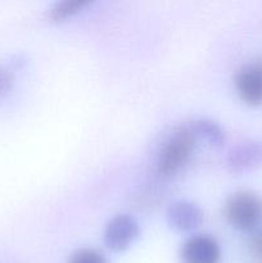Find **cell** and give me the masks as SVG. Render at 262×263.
<instances>
[{
    "label": "cell",
    "mask_w": 262,
    "mask_h": 263,
    "mask_svg": "<svg viewBox=\"0 0 262 263\" xmlns=\"http://www.w3.org/2000/svg\"><path fill=\"white\" fill-rule=\"evenodd\" d=\"M192 130L195 136H202V138H204L208 143L213 144V145H220L223 141V139H225L220 126L210 120L197 121V122L194 123V126H193Z\"/></svg>",
    "instance_id": "7"
},
{
    "label": "cell",
    "mask_w": 262,
    "mask_h": 263,
    "mask_svg": "<svg viewBox=\"0 0 262 263\" xmlns=\"http://www.w3.org/2000/svg\"><path fill=\"white\" fill-rule=\"evenodd\" d=\"M13 82L12 73L9 72V69L5 68L4 66L0 64V97L4 95L8 90L10 89Z\"/></svg>",
    "instance_id": "10"
},
{
    "label": "cell",
    "mask_w": 262,
    "mask_h": 263,
    "mask_svg": "<svg viewBox=\"0 0 262 263\" xmlns=\"http://www.w3.org/2000/svg\"><path fill=\"white\" fill-rule=\"evenodd\" d=\"M249 248H251V253L252 257L254 258V261L262 263V233L257 234V235L252 239Z\"/></svg>",
    "instance_id": "11"
},
{
    "label": "cell",
    "mask_w": 262,
    "mask_h": 263,
    "mask_svg": "<svg viewBox=\"0 0 262 263\" xmlns=\"http://www.w3.org/2000/svg\"><path fill=\"white\" fill-rule=\"evenodd\" d=\"M140 229L134 217L128 215L115 216L104 231V243L109 249L121 252L127 249L138 238Z\"/></svg>",
    "instance_id": "3"
},
{
    "label": "cell",
    "mask_w": 262,
    "mask_h": 263,
    "mask_svg": "<svg viewBox=\"0 0 262 263\" xmlns=\"http://www.w3.org/2000/svg\"><path fill=\"white\" fill-rule=\"evenodd\" d=\"M220 258L221 249L217 240L204 234L189 238L180 249L181 263H218Z\"/></svg>",
    "instance_id": "4"
},
{
    "label": "cell",
    "mask_w": 262,
    "mask_h": 263,
    "mask_svg": "<svg viewBox=\"0 0 262 263\" xmlns=\"http://www.w3.org/2000/svg\"><path fill=\"white\" fill-rule=\"evenodd\" d=\"M68 263H107L104 256L95 249L82 248L69 257Z\"/></svg>",
    "instance_id": "9"
},
{
    "label": "cell",
    "mask_w": 262,
    "mask_h": 263,
    "mask_svg": "<svg viewBox=\"0 0 262 263\" xmlns=\"http://www.w3.org/2000/svg\"><path fill=\"white\" fill-rule=\"evenodd\" d=\"M86 4L87 3L82 0H66V2L58 3L51 8L50 18L53 21H62L64 18H68L81 10Z\"/></svg>",
    "instance_id": "8"
},
{
    "label": "cell",
    "mask_w": 262,
    "mask_h": 263,
    "mask_svg": "<svg viewBox=\"0 0 262 263\" xmlns=\"http://www.w3.org/2000/svg\"><path fill=\"white\" fill-rule=\"evenodd\" d=\"M167 220L174 229L189 231L198 228L203 221V213L197 204L188 200H180L170 205Z\"/></svg>",
    "instance_id": "6"
},
{
    "label": "cell",
    "mask_w": 262,
    "mask_h": 263,
    "mask_svg": "<svg viewBox=\"0 0 262 263\" xmlns=\"http://www.w3.org/2000/svg\"><path fill=\"white\" fill-rule=\"evenodd\" d=\"M195 145V135L190 128H179L171 134L158 154V171L162 175H174L188 162Z\"/></svg>",
    "instance_id": "1"
},
{
    "label": "cell",
    "mask_w": 262,
    "mask_h": 263,
    "mask_svg": "<svg viewBox=\"0 0 262 263\" xmlns=\"http://www.w3.org/2000/svg\"><path fill=\"white\" fill-rule=\"evenodd\" d=\"M225 213L235 229L253 230L262 222V198L252 192L235 193L226 202Z\"/></svg>",
    "instance_id": "2"
},
{
    "label": "cell",
    "mask_w": 262,
    "mask_h": 263,
    "mask_svg": "<svg viewBox=\"0 0 262 263\" xmlns=\"http://www.w3.org/2000/svg\"><path fill=\"white\" fill-rule=\"evenodd\" d=\"M235 87L247 104H262V62H252L241 67L235 76Z\"/></svg>",
    "instance_id": "5"
}]
</instances>
